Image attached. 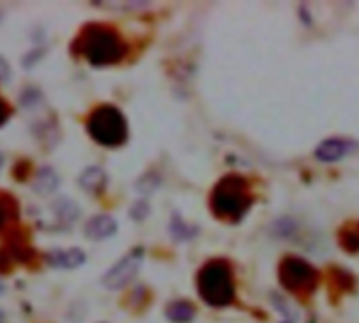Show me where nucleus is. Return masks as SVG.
Returning <instances> with one entry per match:
<instances>
[{
  "label": "nucleus",
  "instance_id": "obj_1",
  "mask_svg": "<svg viewBox=\"0 0 359 323\" xmlns=\"http://www.w3.org/2000/svg\"><path fill=\"white\" fill-rule=\"evenodd\" d=\"M252 204V195L246 179L238 174H229L217 183L210 195V208L217 217L240 221Z\"/></svg>",
  "mask_w": 359,
  "mask_h": 323
},
{
  "label": "nucleus",
  "instance_id": "obj_2",
  "mask_svg": "<svg viewBox=\"0 0 359 323\" xmlns=\"http://www.w3.org/2000/svg\"><path fill=\"white\" fill-rule=\"evenodd\" d=\"M198 292L210 307H229L236 298V284L231 267L225 261H210L198 275Z\"/></svg>",
  "mask_w": 359,
  "mask_h": 323
},
{
  "label": "nucleus",
  "instance_id": "obj_3",
  "mask_svg": "<svg viewBox=\"0 0 359 323\" xmlns=\"http://www.w3.org/2000/svg\"><path fill=\"white\" fill-rule=\"evenodd\" d=\"M82 53L93 65H109L124 57L126 46L114 29L95 25L82 36Z\"/></svg>",
  "mask_w": 359,
  "mask_h": 323
},
{
  "label": "nucleus",
  "instance_id": "obj_4",
  "mask_svg": "<svg viewBox=\"0 0 359 323\" xmlns=\"http://www.w3.org/2000/svg\"><path fill=\"white\" fill-rule=\"evenodd\" d=\"M88 132L97 143L107 147H118L126 141L128 126L120 109L111 105H101L88 118Z\"/></svg>",
  "mask_w": 359,
  "mask_h": 323
},
{
  "label": "nucleus",
  "instance_id": "obj_5",
  "mask_svg": "<svg viewBox=\"0 0 359 323\" xmlns=\"http://www.w3.org/2000/svg\"><path fill=\"white\" fill-rule=\"evenodd\" d=\"M280 282L294 294H311L318 286V271L299 256H288L280 263Z\"/></svg>",
  "mask_w": 359,
  "mask_h": 323
},
{
  "label": "nucleus",
  "instance_id": "obj_6",
  "mask_svg": "<svg viewBox=\"0 0 359 323\" xmlns=\"http://www.w3.org/2000/svg\"><path fill=\"white\" fill-rule=\"evenodd\" d=\"M141 263H143V250H133V252H128L120 263H116V265L103 275L101 284H103L107 290H120V288L128 286V284L137 277V273H139V269H141Z\"/></svg>",
  "mask_w": 359,
  "mask_h": 323
},
{
  "label": "nucleus",
  "instance_id": "obj_7",
  "mask_svg": "<svg viewBox=\"0 0 359 323\" xmlns=\"http://www.w3.org/2000/svg\"><path fill=\"white\" fill-rule=\"evenodd\" d=\"M358 145L353 143V141H349V139H339V137H334V139H326V141H322L318 147H316V158L320 160V162H339V160H343L351 149H355Z\"/></svg>",
  "mask_w": 359,
  "mask_h": 323
},
{
  "label": "nucleus",
  "instance_id": "obj_8",
  "mask_svg": "<svg viewBox=\"0 0 359 323\" xmlns=\"http://www.w3.org/2000/svg\"><path fill=\"white\" fill-rule=\"evenodd\" d=\"M116 231H118V223H116V219L109 217V214H97V217H93V219L84 225L86 238H88V240H95V242L107 240V238H111Z\"/></svg>",
  "mask_w": 359,
  "mask_h": 323
},
{
  "label": "nucleus",
  "instance_id": "obj_9",
  "mask_svg": "<svg viewBox=\"0 0 359 323\" xmlns=\"http://www.w3.org/2000/svg\"><path fill=\"white\" fill-rule=\"evenodd\" d=\"M86 256L80 248H69V250H53L46 254V263L57 269H78L84 265Z\"/></svg>",
  "mask_w": 359,
  "mask_h": 323
},
{
  "label": "nucleus",
  "instance_id": "obj_10",
  "mask_svg": "<svg viewBox=\"0 0 359 323\" xmlns=\"http://www.w3.org/2000/svg\"><path fill=\"white\" fill-rule=\"evenodd\" d=\"M78 183H80V187H82L84 191L97 193V191H101V189L105 187L107 177H105V172H103L99 166H90V168H86V170L78 177Z\"/></svg>",
  "mask_w": 359,
  "mask_h": 323
},
{
  "label": "nucleus",
  "instance_id": "obj_11",
  "mask_svg": "<svg viewBox=\"0 0 359 323\" xmlns=\"http://www.w3.org/2000/svg\"><path fill=\"white\" fill-rule=\"evenodd\" d=\"M59 187V177L55 174L53 168H40L34 183H32V189L38 193V195H48V193H55Z\"/></svg>",
  "mask_w": 359,
  "mask_h": 323
},
{
  "label": "nucleus",
  "instance_id": "obj_12",
  "mask_svg": "<svg viewBox=\"0 0 359 323\" xmlns=\"http://www.w3.org/2000/svg\"><path fill=\"white\" fill-rule=\"evenodd\" d=\"M166 317L172 323H189L196 317V309L187 301H177L166 307Z\"/></svg>",
  "mask_w": 359,
  "mask_h": 323
},
{
  "label": "nucleus",
  "instance_id": "obj_13",
  "mask_svg": "<svg viewBox=\"0 0 359 323\" xmlns=\"http://www.w3.org/2000/svg\"><path fill=\"white\" fill-rule=\"evenodd\" d=\"M341 246L347 252H359V221H353L341 229Z\"/></svg>",
  "mask_w": 359,
  "mask_h": 323
},
{
  "label": "nucleus",
  "instance_id": "obj_14",
  "mask_svg": "<svg viewBox=\"0 0 359 323\" xmlns=\"http://www.w3.org/2000/svg\"><path fill=\"white\" fill-rule=\"evenodd\" d=\"M53 212L61 219V221H67V223H74L78 219V206L72 202V200H65V198H59L55 204H53Z\"/></svg>",
  "mask_w": 359,
  "mask_h": 323
},
{
  "label": "nucleus",
  "instance_id": "obj_15",
  "mask_svg": "<svg viewBox=\"0 0 359 323\" xmlns=\"http://www.w3.org/2000/svg\"><path fill=\"white\" fill-rule=\"evenodd\" d=\"M8 74H11V67H8L6 59L0 57V82H4V80L8 78Z\"/></svg>",
  "mask_w": 359,
  "mask_h": 323
},
{
  "label": "nucleus",
  "instance_id": "obj_16",
  "mask_svg": "<svg viewBox=\"0 0 359 323\" xmlns=\"http://www.w3.org/2000/svg\"><path fill=\"white\" fill-rule=\"evenodd\" d=\"M6 118H8V107H6V103L0 99V126L6 122Z\"/></svg>",
  "mask_w": 359,
  "mask_h": 323
},
{
  "label": "nucleus",
  "instance_id": "obj_17",
  "mask_svg": "<svg viewBox=\"0 0 359 323\" xmlns=\"http://www.w3.org/2000/svg\"><path fill=\"white\" fill-rule=\"evenodd\" d=\"M6 221H8V212H6V206L0 202V229L6 225Z\"/></svg>",
  "mask_w": 359,
  "mask_h": 323
},
{
  "label": "nucleus",
  "instance_id": "obj_18",
  "mask_svg": "<svg viewBox=\"0 0 359 323\" xmlns=\"http://www.w3.org/2000/svg\"><path fill=\"white\" fill-rule=\"evenodd\" d=\"M0 323H4V313L0 311Z\"/></svg>",
  "mask_w": 359,
  "mask_h": 323
},
{
  "label": "nucleus",
  "instance_id": "obj_19",
  "mask_svg": "<svg viewBox=\"0 0 359 323\" xmlns=\"http://www.w3.org/2000/svg\"><path fill=\"white\" fill-rule=\"evenodd\" d=\"M2 292H4V284L0 282V294H2Z\"/></svg>",
  "mask_w": 359,
  "mask_h": 323
},
{
  "label": "nucleus",
  "instance_id": "obj_20",
  "mask_svg": "<svg viewBox=\"0 0 359 323\" xmlns=\"http://www.w3.org/2000/svg\"><path fill=\"white\" fill-rule=\"evenodd\" d=\"M0 168H2V153H0Z\"/></svg>",
  "mask_w": 359,
  "mask_h": 323
}]
</instances>
